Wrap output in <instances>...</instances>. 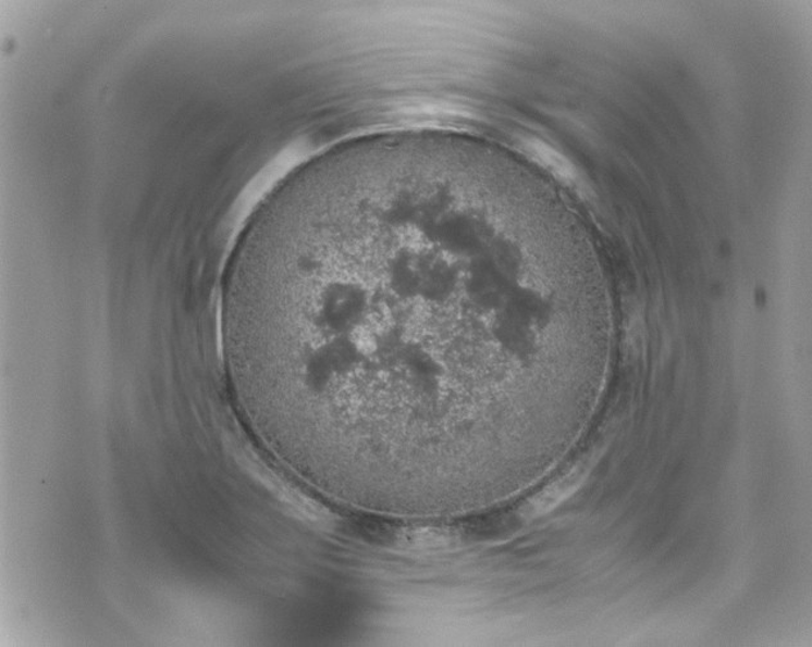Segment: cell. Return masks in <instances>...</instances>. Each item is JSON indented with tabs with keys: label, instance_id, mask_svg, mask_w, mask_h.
I'll use <instances>...</instances> for the list:
<instances>
[{
	"label": "cell",
	"instance_id": "7a4b0ae2",
	"mask_svg": "<svg viewBox=\"0 0 812 647\" xmlns=\"http://www.w3.org/2000/svg\"><path fill=\"white\" fill-rule=\"evenodd\" d=\"M588 474L589 471L587 468H577L574 472L565 475L564 478L555 481L553 485L544 488L536 497L526 502L521 509V515L532 521V519L551 513V511L558 508L562 502L568 500L569 497L574 496L580 489Z\"/></svg>",
	"mask_w": 812,
	"mask_h": 647
},
{
	"label": "cell",
	"instance_id": "6da1fadb",
	"mask_svg": "<svg viewBox=\"0 0 812 647\" xmlns=\"http://www.w3.org/2000/svg\"><path fill=\"white\" fill-rule=\"evenodd\" d=\"M472 211L448 185L401 177L255 213L222 326L256 435L308 462L415 465L465 447L473 353L485 334L522 332L489 324L472 289Z\"/></svg>",
	"mask_w": 812,
	"mask_h": 647
},
{
	"label": "cell",
	"instance_id": "3957f363",
	"mask_svg": "<svg viewBox=\"0 0 812 647\" xmlns=\"http://www.w3.org/2000/svg\"><path fill=\"white\" fill-rule=\"evenodd\" d=\"M530 151L538 160L544 162L546 166L552 167L554 172L561 174L569 173V163L558 152H555L553 148L541 144V141H532L530 144Z\"/></svg>",
	"mask_w": 812,
	"mask_h": 647
}]
</instances>
